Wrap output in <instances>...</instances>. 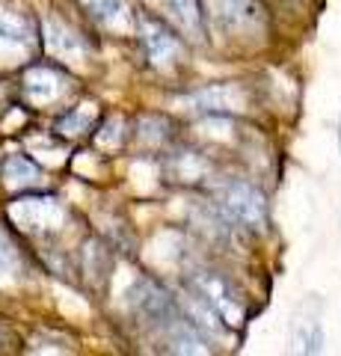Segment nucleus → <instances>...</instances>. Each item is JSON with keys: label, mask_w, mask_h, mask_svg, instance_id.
Segmentation results:
<instances>
[{"label": "nucleus", "mask_w": 341, "mask_h": 356, "mask_svg": "<svg viewBox=\"0 0 341 356\" xmlns=\"http://www.w3.org/2000/svg\"><path fill=\"white\" fill-rule=\"evenodd\" d=\"M134 309L137 315L146 321V324L158 332V336L172 344V350H184V353H202L205 344H202V336L196 332L193 321L184 318V312L178 309V303L158 288L155 282L142 280L137 288H134Z\"/></svg>", "instance_id": "nucleus-1"}, {"label": "nucleus", "mask_w": 341, "mask_h": 356, "mask_svg": "<svg viewBox=\"0 0 341 356\" xmlns=\"http://www.w3.org/2000/svg\"><path fill=\"white\" fill-rule=\"evenodd\" d=\"M219 208L226 211L228 220L240 222L247 229H261L264 226V196L252 184L232 181L219 193Z\"/></svg>", "instance_id": "nucleus-2"}, {"label": "nucleus", "mask_w": 341, "mask_h": 356, "mask_svg": "<svg viewBox=\"0 0 341 356\" xmlns=\"http://www.w3.org/2000/svg\"><path fill=\"white\" fill-rule=\"evenodd\" d=\"M39 44V30L33 24V18L18 9L15 3H0V51L13 54H30Z\"/></svg>", "instance_id": "nucleus-3"}, {"label": "nucleus", "mask_w": 341, "mask_h": 356, "mask_svg": "<svg viewBox=\"0 0 341 356\" xmlns=\"http://www.w3.org/2000/svg\"><path fill=\"white\" fill-rule=\"evenodd\" d=\"M193 294L202 297L205 303L226 321V324H238L240 315H244V312H240L238 297L232 294V288H228V282L219 280L217 273H208V270L193 273Z\"/></svg>", "instance_id": "nucleus-4"}, {"label": "nucleus", "mask_w": 341, "mask_h": 356, "mask_svg": "<svg viewBox=\"0 0 341 356\" xmlns=\"http://www.w3.org/2000/svg\"><path fill=\"white\" fill-rule=\"evenodd\" d=\"M13 214L24 229H51L63 220V208L57 205L53 196H30V199H18Z\"/></svg>", "instance_id": "nucleus-5"}, {"label": "nucleus", "mask_w": 341, "mask_h": 356, "mask_svg": "<svg viewBox=\"0 0 341 356\" xmlns=\"http://www.w3.org/2000/svg\"><path fill=\"white\" fill-rule=\"evenodd\" d=\"M140 30H142V42H146V51L155 63H172L181 51L178 36L158 18H140Z\"/></svg>", "instance_id": "nucleus-6"}, {"label": "nucleus", "mask_w": 341, "mask_h": 356, "mask_svg": "<svg viewBox=\"0 0 341 356\" xmlns=\"http://www.w3.org/2000/svg\"><path fill=\"white\" fill-rule=\"evenodd\" d=\"M24 89L33 104H51L63 98V92L69 89V77L60 74L57 69H48V65H36V69L27 72Z\"/></svg>", "instance_id": "nucleus-7"}, {"label": "nucleus", "mask_w": 341, "mask_h": 356, "mask_svg": "<svg viewBox=\"0 0 341 356\" xmlns=\"http://www.w3.org/2000/svg\"><path fill=\"white\" fill-rule=\"evenodd\" d=\"M155 6H160L167 18H172L187 36L199 39L205 27V9L202 0H155Z\"/></svg>", "instance_id": "nucleus-8"}, {"label": "nucleus", "mask_w": 341, "mask_h": 356, "mask_svg": "<svg viewBox=\"0 0 341 356\" xmlns=\"http://www.w3.org/2000/svg\"><path fill=\"white\" fill-rule=\"evenodd\" d=\"M211 15L223 27H244L258 21V6L252 0H208Z\"/></svg>", "instance_id": "nucleus-9"}, {"label": "nucleus", "mask_w": 341, "mask_h": 356, "mask_svg": "<svg viewBox=\"0 0 341 356\" xmlns=\"http://www.w3.org/2000/svg\"><path fill=\"white\" fill-rule=\"evenodd\" d=\"M3 178H6L9 187L27 191V187H42V181H45V172H42L33 161H27L24 154H9L6 163H3Z\"/></svg>", "instance_id": "nucleus-10"}, {"label": "nucleus", "mask_w": 341, "mask_h": 356, "mask_svg": "<svg viewBox=\"0 0 341 356\" xmlns=\"http://www.w3.org/2000/svg\"><path fill=\"white\" fill-rule=\"evenodd\" d=\"M81 3L90 9V13H92L98 21H104L107 27H122L125 21H128V6H125V0H81Z\"/></svg>", "instance_id": "nucleus-11"}, {"label": "nucleus", "mask_w": 341, "mask_h": 356, "mask_svg": "<svg viewBox=\"0 0 341 356\" xmlns=\"http://www.w3.org/2000/svg\"><path fill=\"white\" fill-rule=\"evenodd\" d=\"M294 344H297V350H303V353H317V350H321V344H324L321 327H317L315 321H297Z\"/></svg>", "instance_id": "nucleus-12"}, {"label": "nucleus", "mask_w": 341, "mask_h": 356, "mask_svg": "<svg viewBox=\"0 0 341 356\" xmlns=\"http://www.w3.org/2000/svg\"><path fill=\"white\" fill-rule=\"evenodd\" d=\"M15 267H18V255L13 250V243L0 235V280H3V276H13Z\"/></svg>", "instance_id": "nucleus-13"}, {"label": "nucleus", "mask_w": 341, "mask_h": 356, "mask_svg": "<svg viewBox=\"0 0 341 356\" xmlns=\"http://www.w3.org/2000/svg\"><path fill=\"white\" fill-rule=\"evenodd\" d=\"M0 341H3V330H0Z\"/></svg>", "instance_id": "nucleus-14"}]
</instances>
